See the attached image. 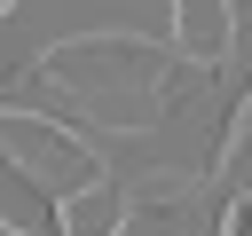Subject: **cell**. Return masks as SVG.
I'll return each mask as SVG.
<instances>
[{
    "instance_id": "cell-1",
    "label": "cell",
    "mask_w": 252,
    "mask_h": 236,
    "mask_svg": "<svg viewBox=\"0 0 252 236\" xmlns=\"http://www.w3.org/2000/svg\"><path fill=\"white\" fill-rule=\"evenodd\" d=\"M0 157L39 189V197H71V189H87V181H102V165H94V149L63 126V118H39V110H0Z\"/></svg>"
},
{
    "instance_id": "cell-2",
    "label": "cell",
    "mask_w": 252,
    "mask_h": 236,
    "mask_svg": "<svg viewBox=\"0 0 252 236\" xmlns=\"http://www.w3.org/2000/svg\"><path fill=\"white\" fill-rule=\"evenodd\" d=\"M55 228H63V236H118V228H126V189H110V181L71 189V197L55 205Z\"/></svg>"
},
{
    "instance_id": "cell-3",
    "label": "cell",
    "mask_w": 252,
    "mask_h": 236,
    "mask_svg": "<svg viewBox=\"0 0 252 236\" xmlns=\"http://www.w3.org/2000/svg\"><path fill=\"white\" fill-rule=\"evenodd\" d=\"M173 31L197 63H220L228 55V31H236V8H205V0H181L173 8Z\"/></svg>"
},
{
    "instance_id": "cell-4",
    "label": "cell",
    "mask_w": 252,
    "mask_h": 236,
    "mask_svg": "<svg viewBox=\"0 0 252 236\" xmlns=\"http://www.w3.org/2000/svg\"><path fill=\"white\" fill-rule=\"evenodd\" d=\"M8 236H16V228H8Z\"/></svg>"
}]
</instances>
